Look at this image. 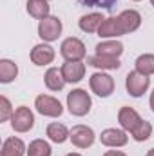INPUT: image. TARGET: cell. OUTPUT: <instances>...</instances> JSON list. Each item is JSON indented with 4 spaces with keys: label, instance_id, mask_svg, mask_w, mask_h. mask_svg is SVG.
Returning <instances> with one entry per match:
<instances>
[{
    "label": "cell",
    "instance_id": "obj_30",
    "mask_svg": "<svg viewBox=\"0 0 154 156\" xmlns=\"http://www.w3.org/2000/svg\"><path fill=\"white\" fill-rule=\"evenodd\" d=\"M65 156H82V154H78V153H71V154H65Z\"/></svg>",
    "mask_w": 154,
    "mask_h": 156
},
{
    "label": "cell",
    "instance_id": "obj_8",
    "mask_svg": "<svg viewBox=\"0 0 154 156\" xmlns=\"http://www.w3.org/2000/svg\"><path fill=\"white\" fill-rule=\"evenodd\" d=\"M62 33V20L58 16H45L38 24V37L45 42H54L58 40Z\"/></svg>",
    "mask_w": 154,
    "mask_h": 156
},
{
    "label": "cell",
    "instance_id": "obj_29",
    "mask_svg": "<svg viewBox=\"0 0 154 156\" xmlns=\"http://www.w3.org/2000/svg\"><path fill=\"white\" fill-rule=\"evenodd\" d=\"M147 156H154V147L151 149V151H149V153H147Z\"/></svg>",
    "mask_w": 154,
    "mask_h": 156
},
{
    "label": "cell",
    "instance_id": "obj_14",
    "mask_svg": "<svg viewBox=\"0 0 154 156\" xmlns=\"http://www.w3.org/2000/svg\"><path fill=\"white\" fill-rule=\"evenodd\" d=\"M121 53H123V44L118 40H103V42L96 44V55H100V56L118 58Z\"/></svg>",
    "mask_w": 154,
    "mask_h": 156
},
{
    "label": "cell",
    "instance_id": "obj_7",
    "mask_svg": "<svg viewBox=\"0 0 154 156\" xmlns=\"http://www.w3.org/2000/svg\"><path fill=\"white\" fill-rule=\"evenodd\" d=\"M89 85H91V91L94 94H98L102 98H107L114 91V78L111 75H105V73H94L89 78Z\"/></svg>",
    "mask_w": 154,
    "mask_h": 156
},
{
    "label": "cell",
    "instance_id": "obj_25",
    "mask_svg": "<svg viewBox=\"0 0 154 156\" xmlns=\"http://www.w3.org/2000/svg\"><path fill=\"white\" fill-rule=\"evenodd\" d=\"M13 107H11V102L5 98V96H0V122H5L13 116Z\"/></svg>",
    "mask_w": 154,
    "mask_h": 156
},
{
    "label": "cell",
    "instance_id": "obj_23",
    "mask_svg": "<svg viewBox=\"0 0 154 156\" xmlns=\"http://www.w3.org/2000/svg\"><path fill=\"white\" fill-rule=\"evenodd\" d=\"M27 156H51V145L45 140H33L27 147Z\"/></svg>",
    "mask_w": 154,
    "mask_h": 156
},
{
    "label": "cell",
    "instance_id": "obj_16",
    "mask_svg": "<svg viewBox=\"0 0 154 156\" xmlns=\"http://www.w3.org/2000/svg\"><path fill=\"white\" fill-rule=\"evenodd\" d=\"M24 153H27L24 142L20 138H16V136H11V138H7L4 142L0 156H24Z\"/></svg>",
    "mask_w": 154,
    "mask_h": 156
},
{
    "label": "cell",
    "instance_id": "obj_1",
    "mask_svg": "<svg viewBox=\"0 0 154 156\" xmlns=\"http://www.w3.org/2000/svg\"><path fill=\"white\" fill-rule=\"evenodd\" d=\"M142 26V15L134 9H127L123 13H120L118 16L105 18L98 29V37L102 38H116L127 33L136 31Z\"/></svg>",
    "mask_w": 154,
    "mask_h": 156
},
{
    "label": "cell",
    "instance_id": "obj_28",
    "mask_svg": "<svg viewBox=\"0 0 154 156\" xmlns=\"http://www.w3.org/2000/svg\"><path fill=\"white\" fill-rule=\"evenodd\" d=\"M149 104H151V109H152V113H154V91H152V94H151V100H149Z\"/></svg>",
    "mask_w": 154,
    "mask_h": 156
},
{
    "label": "cell",
    "instance_id": "obj_9",
    "mask_svg": "<svg viewBox=\"0 0 154 156\" xmlns=\"http://www.w3.org/2000/svg\"><path fill=\"white\" fill-rule=\"evenodd\" d=\"M69 140L73 142V145L78 147V149H87V147H91V145L94 144L96 136H94V131H93L91 127L80 123V125H75V127L71 129Z\"/></svg>",
    "mask_w": 154,
    "mask_h": 156
},
{
    "label": "cell",
    "instance_id": "obj_5",
    "mask_svg": "<svg viewBox=\"0 0 154 156\" xmlns=\"http://www.w3.org/2000/svg\"><path fill=\"white\" fill-rule=\"evenodd\" d=\"M60 53L65 58V62H82V58L85 56V44L80 38L69 37L62 42Z\"/></svg>",
    "mask_w": 154,
    "mask_h": 156
},
{
    "label": "cell",
    "instance_id": "obj_20",
    "mask_svg": "<svg viewBox=\"0 0 154 156\" xmlns=\"http://www.w3.org/2000/svg\"><path fill=\"white\" fill-rule=\"evenodd\" d=\"M26 9L37 20H44L45 16H49V4H47V0H27Z\"/></svg>",
    "mask_w": 154,
    "mask_h": 156
},
{
    "label": "cell",
    "instance_id": "obj_2",
    "mask_svg": "<svg viewBox=\"0 0 154 156\" xmlns=\"http://www.w3.org/2000/svg\"><path fill=\"white\" fill-rule=\"evenodd\" d=\"M91 96L85 89H73L67 94V109L73 116H85L91 111Z\"/></svg>",
    "mask_w": 154,
    "mask_h": 156
},
{
    "label": "cell",
    "instance_id": "obj_11",
    "mask_svg": "<svg viewBox=\"0 0 154 156\" xmlns=\"http://www.w3.org/2000/svg\"><path fill=\"white\" fill-rule=\"evenodd\" d=\"M142 120H143V118L140 116L138 111H134L132 107H121V109L118 111V122H120L121 129L127 131V133H132V131L138 127V123H140Z\"/></svg>",
    "mask_w": 154,
    "mask_h": 156
},
{
    "label": "cell",
    "instance_id": "obj_10",
    "mask_svg": "<svg viewBox=\"0 0 154 156\" xmlns=\"http://www.w3.org/2000/svg\"><path fill=\"white\" fill-rule=\"evenodd\" d=\"M100 142H102L105 147H114L116 149V147H123V145H127L129 136H127V131L111 127V129L102 131V134H100Z\"/></svg>",
    "mask_w": 154,
    "mask_h": 156
},
{
    "label": "cell",
    "instance_id": "obj_33",
    "mask_svg": "<svg viewBox=\"0 0 154 156\" xmlns=\"http://www.w3.org/2000/svg\"><path fill=\"white\" fill-rule=\"evenodd\" d=\"M47 2H49V0H47Z\"/></svg>",
    "mask_w": 154,
    "mask_h": 156
},
{
    "label": "cell",
    "instance_id": "obj_32",
    "mask_svg": "<svg viewBox=\"0 0 154 156\" xmlns=\"http://www.w3.org/2000/svg\"><path fill=\"white\" fill-rule=\"evenodd\" d=\"M134 2H140V0H134Z\"/></svg>",
    "mask_w": 154,
    "mask_h": 156
},
{
    "label": "cell",
    "instance_id": "obj_4",
    "mask_svg": "<svg viewBox=\"0 0 154 156\" xmlns=\"http://www.w3.org/2000/svg\"><path fill=\"white\" fill-rule=\"evenodd\" d=\"M151 85V78L147 75H142L140 71H131L127 78H125V87H127V93L134 98H140L147 93Z\"/></svg>",
    "mask_w": 154,
    "mask_h": 156
},
{
    "label": "cell",
    "instance_id": "obj_19",
    "mask_svg": "<svg viewBox=\"0 0 154 156\" xmlns=\"http://www.w3.org/2000/svg\"><path fill=\"white\" fill-rule=\"evenodd\" d=\"M103 20H105V18H103L100 13H89V15H83V16L80 18L78 26H80V29L85 31V33H94V31L100 29V26H102Z\"/></svg>",
    "mask_w": 154,
    "mask_h": 156
},
{
    "label": "cell",
    "instance_id": "obj_24",
    "mask_svg": "<svg viewBox=\"0 0 154 156\" xmlns=\"http://www.w3.org/2000/svg\"><path fill=\"white\" fill-rule=\"evenodd\" d=\"M131 134H132V138H134L136 142H145V140H149V138L152 136V125H151V122L142 120V122L138 123V127H136Z\"/></svg>",
    "mask_w": 154,
    "mask_h": 156
},
{
    "label": "cell",
    "instance_id": "obj_26",
    "mask_svg": "<svg viewBox=\"0 0 154 156\" xmlns=\"http://www.w3.org/2000/svg\"><path fill=\"white\" fill-rule=\"evenodd\" d=\"M83 5L89 7H102V9H111L118 0H80Z\"/></svg>",
    "mask_w": 154,
    "mask_h": 156
},
{
    "label": "cell",
    "instance_id": "obj_31",
    "mask_svg": "<svg viewBox=\"0 0 154 156\" xmlns=\"http://www.w3.org/2000/svg\"><path fill=\"white\" fill-rule=\"evenodd\" d=\"M151 4H152V5H154V0H151Z\"/></svg>",
    "mask_w": 154,
    "mask_h": 156
},
{
    "label": "cell",
    "instance_id": "obj_13",
    "mask_svg": "<svg viewBox=\"0 0 154 156\" xmlns=\"http://www.w3.org/2000/svg\"><path fill=\"white\" fill-rule=\"evenodd\" d=\"M62 75L65 78V82L78 83L85 76V64L83 62H65L62 66Z\"/></svg>",
    "mask_w": 154,
    "mask_h": 156
},
{
    "label": "cell",
    "instance_id": "obj_15",
    "mask_svg": "<svg viewBox=\"0 0 154 156\" xmlns=\"http://www.w3.org/2000/svg\"><path fill=\"white\" fill-rule=\"evenodd\" d=\"M44 82H45V87L49 91H62L65 85V78L62 75V69H58V67H49L45 71Z\"/></svg>",
    "mask_w": 154,
    "mask_h": 156
},
{
    "label": "cell",
    "instance_id": "obj_22",
    "mask_svg": "<svg viewBox=\"0 0 154 156\" xmlns=\"http://www.w3.org/2000/svg\"><path fill=\"white\" fill-rule=\"evenodd\" d=\"M134 64H136V71H140L142 75H147V76L154 75V55L151 53L140 55Z\"/></svg>",
    "mask_w": 154,
    "mask_h": 156
},
{
    "label": "cell",
    "instance_id": "obj_17",
    "mask_svg": "<svg viewBox=\"0 0 154 156\" xmlns=\"http://www.w3.org/2000/svg\"><path fill=\"white\" fill-rule=\"evenodd\" d=\"M47 136L51 142L54 144H64L65 140H69L71 136V131L64 125V123H58V122H53L47 125Z\"/></svg>",
    "mask_w": 154,
    "mask_h": 156
},
{
    "label": "cell",
    "instance_id": "obj_12",
    "mask_svg": "<svg viewBox=\"0 0 154 156\" xmlns=\"http://www.w3.org/2000/svg\"><path fill=\"white\" fill-rule=\"evenodd\" d=\"M54 60V49L47 44H38L31 49V62L35 66H47Z\"/></svg>",
    "mask_w": 154,
    "mask_h": 156
},
{
    "label": "cell",
    "instance_id": "obj_6",
    "mask_svg": "<svg viewBox=\"0 0 154 156\" xmlns=\"http://www.w3.org/2000/svg\"><path fill=\"white\" fill-rule=\"evenodd\" d=\"M35 107L42 116H49V118H58L64 113V107L60 104V100H56L54 96L49 94H40L35 100Z\"/></svg>",
    "mask_w": 154,
    "mask_h": 156
},
{
    "label": "cell",
    "instance_id": "obj_3",
    "mask_svg": "<svg viewBox=\"0 0 154 156\" xmlns=\"http://www.w3.org/2000/svg\"><path fill=\"white\" fill-rule=\"evenodd\" d=\"M11 127L15 133H29L35 127V115L29 107L20 105L15 109L13 116H11Z\"/></svg>",
    "mask_w": 154,
    "mask_h": 156
},
{
    "label": "cell",
    "instance_id": "obj_21",
    "mask_svg": "<svg viewBox=\"0 0 154 156\" xmlns=\"http://www.w3.org/2000/svg\"><path fill=\"white\" fill-rule=\"evenodd\" d=\"M16 75H18V67L15 62H11L7 58L0 60V82L2 83H11L16 78Z\"/></svg>",
    "mask_w": 154,
    "mask_h": 156
},
{
    "label": "cell",
    "instance_id": "obj_18",
    "mask_svg": "<svg viewBox=\"0 0 154 156\" xmlns=\"http://www.w3.org/2000/svg\"><path fill=\"white\" fill-rule=\"evenodd\" d=\"M87 66L91 67H96V69H120V60L118 58H111V56H100V55H94V56H89L87 58Z\"/></svg>",
    "mask_w": 154,
    "mask_h": 156
},
{
    "label": "cell",
    "instance_id": "obj_27",
    "mask_svg": "<svg viewBox=\"0 0 154 156\" xmlns=\"http://www.w3.org/2000/svg\"><path fill=\"white\" fill-rule=\"evenodd\" d=\"M103 156H127L123 151H107Z\"/></svg>",
    "mask_w": 154,
    "mask_h": 156
}]
</instances>
